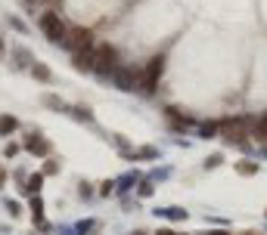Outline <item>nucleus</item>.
Returning a JSON list of instances; mask_svg holds the SVG:
<instances>
[{
  "instance_id": "20e7f679",
  "label": "nucleus",
  "mask_w": 267,
  "mask_h": 235,
  "mask_svg": "<svg viewBox=\"0 0 267 235\" xmlns=\"http://www.w3.org/2000/svg\"><path fill=\"white\" fill-rule=\"evenodd\" d=\"M37 25H41V31H44V37H47L50 44H62L65 34H68V28H65V22L59 19V13H44Z\"/></svg>"
},
{
  "instance_id": "6e6552de",
  "label": "nucleus",
  "mask_w": 267,
  "mask_h": 235,
  "mask_svg": "<svg viewBox=\"0 0 267 235\" xmlns=\"http://www.w3.org/2000/svg\"><path fill=\"white\" fill-rule=\"evenodd\" d=\"M71 65H75V71H93V50L71 53Z\"/></svg>"
},
{
  "instance_id": "4468645a",
  "label": "nucleus",
  "mask_w": 267,
  "mask_h": 235,
  "mask_svg": "<svg viewBox=\"0 0 267 235\" xmlns=\"http://www.w3.org/2000/svg\"><path fill=\"white\" fill-rule=\"evenodd\" d=\"M159 217H168V220H186V211L180 208H165V211H156Z\"/></svg>"
},
{
  "instance_id": "412c9836",
  "label": "nucleus",
  "mask_w": 267,
  "mask_h": 235,
  "mask_svg": "<svg viewBox=\"0 0 267 235\" xmlns=\"http://www.w3.org/2000/svg\"><path fill=\"white\" fill-rule=\"evenodd\" d=\"M137 192H140V198H149V195H152V180H143Z\"/></svg>"
},
{
  "instance_id": "7c9ffc66",
  "label": "nucleus",
  "mask_w": 267,
  "mask_h": 235,
  "mask_svg": "<svg viewBox=\"0 0 267 235\" xmlns=\"http://www.w3.org/2000/svg\"><path fill=\"white\" fill-rule=\"evenodd\" d=\"M159 235H174V232H171V229H162V232H159Z\"/></svg>"
},
{
  "instance_id": "bb28decb",
  "label": "nucleus",
  "mask_w": 267,
  "mask_h": 235,
  "mask_svg": "<svg viewBox=\"0 0 267 235\" xmlns=\"http://www.w3.org/2000/svg\"><path fill=\"white\" fill-rule=\"evenodd\" d=\"M93 226H96V223H93V220H87V223H81V226H78V232H81V235H84V232H90V229H93Z\"/></svg>"
},
{
  "instance_id": "7ed1b4c3",
  "label": "nucleus",
  "mask_w": 267,
  "mask_h": 235,
  "mask_svg": "<svg viewBox=\"0 0 267 235\" xmlns=\"http://www.w3.org/2000/svg\"><path fill=\"white\" fill-rule=\"evenodd\" d=\"M162 71H165V56H152V59L146 62L143 74H140V90H143V93H156Z\"/></svg>"
},
{
  "instance_id": "4be33fe9",
  "label": "nucleus",
  "mask_w": 267,
  "mask_h": 235,
  "mask_svg": "<svg viewBox=\"0 0 267 235\" xmlns=\"http://www.w3.org/2000/svg\"><path fill=\"white\" fill-rule=\"evenodd\" d=\"M16 59H19V65H31V62H34L28 50H16Z\"/></svg>"
},
{
  "instance_id": "9d476101",
  "label": "nucleus",
  "mask_w": 267,
  "mask_h": 235,
  "mask_svg": "<svg viewBox=\"0 0 267 235\" xmlns=\"http://www.w3.org/2000/svg\"><path fill=\"white\" fill-rule=\"evenodd\" d=\"M41 186H44V173H34V177H28V180H25V186H22V189H25L28 195H37V192H41Z\"/></svg>"
},
{
  "instance_id": "ddd939ff",
  "label": "nucleus",
  "mask_w": 267,
  "mask_h": 235,
  "mask_svg": "<svg viewBox=\"0 0 267 235\" xmlns=\"http://www.w3.org/2000/svg\"><path fill=\"white\" fill-rule=\"evenodd\" d=\"M214 133H221V124H214V121H208V124L199 127V136H202V139H211Z\"/></svg>"
},
{
  "instance_id": "f3484780",
  "label": "nucleus",
  "mask_w": 267,
  "mask_h": 235,
  "mask_svg": "<svg viewBox=\"0 0 267 235\" xmlns=\"http://www.w3.org/2000/svg\"><path fill=\"white\" fill-rule=\"evenodd\" d=\"M131 158H159V149H152V145H146V149H140V152H134Z\"/></svg>"
},
{
  "instance_id": "1a4fd4ad",
  "label": "nucleus",
  "mask_w": 267,
  "mask_h": 235,
  "mask_svg": "<svg viewBox=\"0 0 267 235\" xmlns=\"http://www.w3.org/2000/svg\"><path fill=\"white\" fill-rule=\"evenodd\" d=\"M16 127H19V121H16L13 114H0V136H10Z\"/></svg>"
},
{
  "instance_id": "9b49d317",
  "label": "nucleus",
  "mask_w": 267,
  "mask_h": 235,
  "mask_svg": "<svg viewBox=\"0 0 267 235\" xmlns=\"http://www.w3.org/2000/svg\"><path fill=\"white\" fill-rule=\"evenodd\" d=\"M31 74L37 77V81H53V74H50V68H47L44 62H37V59L31 62Z\"/></svg>"
},
{
  "instance_id": "f03ea898",
  "label": "nucleus",
  "mask_w": 267,
  "mask_h": 235,
  "mask_svg": "<svg viewBox=\"0 0 267 235\" xmlns=\"http://www.w3.org/2000/svg\"><path fill=\"white\" fill-rule=\"evenodd\" d=\"M221 136L227 142H236V145H249L246 136H249V118H224L221 121Z\"/></svg>"
},
{
  "instance_id": "2eb2a0df",
  "label": "nucleus",
  "mask_w": 267,
  "mask_h": 235,
  "mask_svg": "<svg viewBox=\"0 0 267 235\" xmlns=\"http://www.w3.org/2000/svg\"><path fill=\"white\" fill-rule=\"evenodd\" d=\"M71 111H75V118H78V121H87V124L93 121V114H90V108H87V105H75Z\"/></svg>"
},
{
  "instance_id": "f257e3e1",
  "label": "nucleus",
  "mask_w": 267,
  "mask_h": 235,
  "mask_svg": "<svg viewBox=\"0 0 267 235\" xmlns=\"http://www.w3.org/2000/svg\"><path fill=\"white\" fill-rule=\"evenodd\" d=\"M122 62H118V50L112 44H93V71L103 77H112V71H115Z\"/></svg>"
},
{
  "instance_id": "39448f33",
  "label": "nucleus",
  "mask_w": 267,
  "mask_h": 235,
  "mask_svg": "<svg viewBox=\"0 0 267 235\" xmlns=\"http://www.w3.org/2000/svg\"><path fill=\"white\" fill-rule=\"evenodd\" d=\"M62 47H68L71 53L93 50V31H90V28H84V25H75V28H68V34H65Z\"/></svg>"
},
{
  "instance_id": "393cba45",
  "label": "nucleus",
  "mask_w": 267,
  "mask_h": 235,
  "mask_svg": "<svg viewBox=\"0 0 267 235\" xmlns=\"http://www.w3.org/2000/svg\"><path fill=\"white\" fill-rule=\"evenodd\" d=\"M16 152H19V142H10V145L4 149V155H7V158H13V155H16Z\"/></svg>"
},
{
  "instance_id": "6ab92c4d",
  "label": "nucleus",
  "mask_w": 267,
  "mask_h": 235,
  "mask_svg": "<svg viewBox=\"0 0 267 235\" xmlns=\"http://www.w3.org/2000/svg\"><path fill=\"white\" fill-rule=\"evenodd\" d=\"M28 7H62V0H25Z\"/></svg>"
},
{
  "instance_id": "aec40b11",
  "label": "nucleus",
  "mask_w": 267,
  "mask_h": 235,
  "mask_svg": "<svg viewBox=\"0 0 267 235\" xmlns=\"http://www.w3.org/2000/svg\"><path fill=\"white\" fill-rule=\"evenodd\" d=\"M41 211H44V204H41V198L34 195V198H31V214H34V220H37V223H41Z\"/></svg>"
},
{
  "instance_id": "cd10ccee",
  "label": "nucleus",
  "mask_w": 267,
  "mask_h": 235,
  "mask_svg": "<svg viewBox=\"0 0 267 235\" xmlns=\"http://www.w3.org/2000/svg\"><path fill=\"white\" fill-rule=\"evenodd\" d=\"M7 211H10V217H16L19 214V204L16 201H7Z\"/></svg>"
},
{
  "instance_id": "c85d7f7f",
  "label": "nucleus",
  "mask_w": 267,
  "mask_h": 235,
  "mask_svg": "<svg viewBox=\"0 0 267 235\" xmlns=\"http://www.w3.org/2000/svg\"><path fill=\"white\" fill-rule=\"evenodd\" d=\"M4 183H7V170L0 167V189H4Z\"/></svg>"
},
{
  "instance_id": "5701e85b",
  "label": "nucleus",
  "mask_w": 267,
  "mask_h": 235,
  "mask_svg": "<svg viewBox=\"0 0 267 235\" xmlns=\"http://www.w3.org/2000/svg\"><path fill=\"white\" fill-rule=\"evenodd\" d=\"M53 173H59V161H53V158H50V161L44 164V177H53Z\"/></svg>"
},
{
  "instance_id": "0eeeda50",
  "label": "nucleus",
  "mask_w": 267,
  "mask_h": 235,
  "mask_svg": "<svg viewBox=\"0 0 267 235\" xmlns=\"http://www.w3.org/2000/svg\"><path fill=\"white\" fill-rule=\"evenodd\" d=\"M25 149H28V152H34V155H41V158H47V155H50V139H44L41 133L34 130V133L25 139Z\"/></svg>"
},
{
  "instance_id": "423d86ee",
  "label": "nucleus",
  "mask_w": 267,
  "mask_h": 235,
  "mask_svg": "<svg viewBox=\"0 0 267 235\" xmlns=\"http://www.w3.org/2000/svg\"><path fill=\"white\" fill-rule=\"evenodd\" d=\"M109 81L115 84L118 90L131 93V90H137V87H140V71H134L131 65H118L115 71H112V77H109Z\"/></svg>"
},
{
  "instance_id": "a878e982",
  "label": "nucleus",
  "mask_w": 267,
  "mask_h": 235,
  "mask_svg": "<svg viewBox=\"0 0 267 235\" xmlns=\"http://www.w3.org/2000/svg\"><path fill=\"white\" fill-rule=\"evenodd\" d=\"M78 195H81V198H90V195H93V192H90V186H87V183H81V189H78Z\"/></svg>"
},
{
  "instance_id": "c756f323",
  "label": "nucleus",
  "mask_w": 267,
  "mask_h": 235,
  "mask_svg": "<svg viewBox=\"0 0 267 235\" xmlns=\"http://www.w3.org/2000/svg\"><path fill=\"white\" fill-rule=\"evenodd\" d=\"M208 235H230V232H224V229H217V232H208Z\"/></svg>"
},
{
  "instance_id": "b1692460",
  "label": "nucleus",
  "mask_w": 267,
  "mask_h": 235,
  "mask_svg": "<svg viewBox=\"0 0 267 235\" xmlns=\"http://www.w3.org/2000/svg\"><path fill=\"white\" fill-rule=\"evenodd\" d=\"M221 161H224L221 155H211V158H205V170H214V167H217Z\"/></svg>"
},
{
  "instance_id": "f8f14e48",
  "label": "nucleus",
  "mask_w": 267,
  "mask_h": 235,
  "mask_svg": "<svg viewBox=\"0 0 267 235\" xmlns=\"http://www.w3.org/2000/svg\"><path fill=\"white\" fill-rule=\"evenodd\" d=\"M44 105H47V108H56V111H71V108H68L59 96H53V93H47V96H44Z\"/></svg>"
},
{
  "instance_id": "2f4dec72",
  "label": "nucleus",
  "mask_w": 267,
  "mask_h": 235,
  "mask_svg": "<svg viewBox=\"0 0 267 235\" xmlns=\"http://www.w3.org/2000/svg\"><path fill=\"white\" fill-rule=\"evenodd\" d=\"M4 53H7V47H4V41H0V56H4Z\"/></svg>"
},
{
  "instance_id": "a211bd4d",
  "label": "nucleus",
  "mask_w": 267,
  "mask_h": 235,
  "mask_svg": "<svg viewBox=\"0 0 267 235\" xmlns=\"http://www.w3.org/2000/svg\"><path fill=\"white\" fill-rule=\"evenodd\" d=\"M137 180H140L137 173H125V177L118 180V189H134V183H137Z\"/></svg>"
},
{
  "instance_id": "dca6fc26",
  "label": "nucleus",
  "mask_w": 267,
  "mask_h": 235,
  "mask_svg": "<svg viewBox=\"0 0 267 235\" xmlns=\"http://www.w3.org/2000/svg\"><path fill=\"white\" fill-rule=\"evenodd\" d=\"M236 173L252 177V173H258V164H252V161H239V164H236Z\"/></svg>"
}]
</instances>
